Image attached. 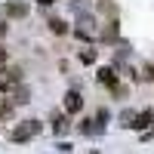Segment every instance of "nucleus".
Listing matches in <instances>:
<instances>
[{"instance_id": "14", "label": "nucleus", "mask_w": 154, "mask_h": 154, "mask_svg": "<svg viewBox=\"0 0 154 154\" xmlns=\"http://www.w3.org/2000/svg\"><path fill=\"white\" fill-rule=\"evenodd\" d=\"M3 59H6V49H3V46H0V62H3Z\"/></svg>"}, {"instance_id": "2", "label": "nucleus", "mask_w": 154, "mask_h": 154, "mask_svg": "<svg viewBox=\"0 0 154 154\" xmlns=\"http://www.w3.org/2000/svg\"><path fill=\"white\" fill-rule=\"evenodd\" d=\"M65 111H68V114H80V111H83V99H80V93H74V89H71V93L65 96Z\"/></svg>"}, {"instance_id": "4", "label": "nucleus", "mask_w": 154, "mask_h": 154, "mask_svg": "<svg viewBox=\"0 0 154 154\" xmlns=\"http://www.w3.org/2000/svg\"><path fill=\"white\" fill-rule=\"evenodd\" d=\"M133 120H136V123H130V126H136V130H145V126H151V120H154V111H151V108H145L142 114H136Z\"/></svg>"}, {"instance_id": "10", "label": "nucleus", "mask_w": 154, "mask_h": 154, "mask_svg": "<svg viewBox=\"0 0 154 154\" xmlns=\"http://www.w3.org/2000/svg\"><path fill=\"white\" fill-rule=\"evenodd\" d=\"M53 130H56V136L68 133V120H65V117H56V126H53Z\"/></svg>"}, {"instance_id": "1", "label": "nucleus", "mask_w": 154, "mask_h": 154, "mask_svg": "<svg viewBox=\"0 0 154 154\" xmlns=\"http://www.w3.org/2000/svg\"><path fill=\"white\" fill-rule=\"evenodd\" d=\"M37 133H40V120H25V123H19L16 130L9 133V139L12 142H28V139L37 136Z\"/></svg>"}, {"instance_id": "3", "label": "nucleus", "mask_w": 154, "mask_h": 154, "mask_svg": "<svg viewBox=\"0 0 154 154\" xmlns=\"http://www.w3.org/2000/svg\"><path fill=\"white\" fill-rule=\"evenodd\" d=\"M99 83L102 86H117V74H114V68H99Z\"/></svg>"}, {"instance_id": "5", "label": "nucleus", "mask_w": 154, "mask_h": 154, "mask_svg": "<svg viewBox=\"0 0 154 154\" xmlns=\"http://www.w3.org/2000/svg\"><path fill=\"white\" fill-rule=\"evenodd\" d=\"M3 9H6V16H12V19H25V16H28V6L19 3V0H16V3H6Z\"/></svg>"}, {"instance_id": "11", "label": "nucleus", "mask_w": 154, "mask_h": 154, "mask_svg": "<svg viewBox=\"0 0 154 154\" xmlns=\"http://www.w3.org/2000/svg\"><path fill=\"white\" fill-rule=\"evenodd\" d=\"M145 80H154V65H148V68H145Z\"/></svg>"}, {"instance_id": "13", "label": "nucleus", "mask_w": 154, "mask_h": 154, "mask_svg": "<svg viewBox=\"0 0 154 154\" xmlns=\"http://www.w3.org/2000/svg\"><path fill=\"white\" fill-rule=\"evenodd\" d=\"M37 3H40V6H53L56 0H37Z\"/></svg>"}, {"instance_id": "7", "label": "nucleus", "mask_w": 154, "mask_h": 154, "mask_svg": "<svg viewBox=\"0 0 154 154\" xmlns=\"http://www.w3.org/2000/svg\"><path fill=\"white\" fill-rule=\"evenodd\" d=\"M49 31H53V34H68V22H62V19H49Z\"/></svg>"}, {"instance_id": "8", "label": "nucleus", "mask_w": 154, "mask_h": 154, "mask_svg": "<svg viewBox=\"0 0 154 154\" xmlns=\"http://www.w3.org/2000/svg\"><path fill=\"white\" fill-rule=\"evenodd\" d=\"M28 96H31L28 86H19V89H16V105H28V102H31Z\"/></svg>"}, {"instance_id": "6", "label": "nucleus", "mask_w": 154, "mask_h": 154, "mask_svg": "<svg viewBox=\"0 0 154 154\" xmlns=\"http://www.w3.org/2000/svg\"><path fill=\"white\" fill-rule=\"evenodd\" d=\"M12 114H16L12 99H0V120H12Z\"/></svg>"}, {"instance_id": "9", "label": "nucleus", "mask_w": 154, "mask_h": 154, "mask_svg": "<svg viewBox=\"0 0 154 154\" xmlns=\"http://www.w3.org/2000/svg\"><path fill=\"white\" fill-rule=\"evenodd\" d=\"M80 62L83 65H93L96 62V49H80Z\"/></svg>"}, {"instance_id": "12", "label": "nucleus", "mask_w": 154, "mask_h": 154, "mask_svg": "<svg viewBox=\"0 0 154 154\" xmlns=\"http://www.w3.org/2000/svg\"><path fill=\"white\" fill-rule=\"evenodd\" d=\"M6 31H9V28H6V22H0V37H6Z\"/></svg>"}]
</instances>
